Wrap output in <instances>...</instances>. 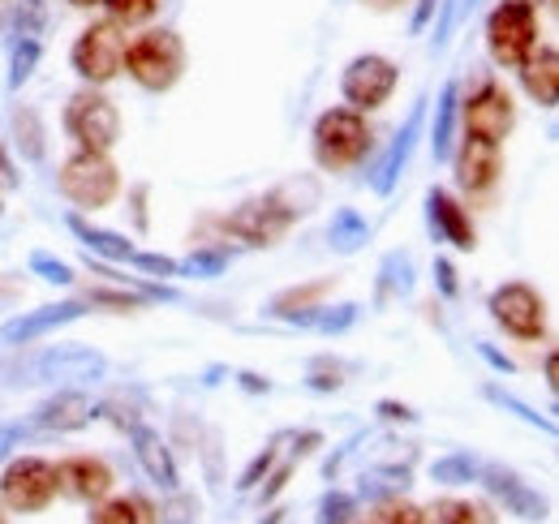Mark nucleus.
I'll list each match as a JSON object with an SVG mask.
<instances>
[{
	"instance_id": "obj_4",
	"label": "nucleus",
	"mask_w": 559,
	"mask_h": 524,
	"mask_svg": "<svg viewBox=\"0 0 559 524\" xmlns=\"http://www.w3.org/2000/svg\"><path fill=\"white\" fill-rule=\"evenodd\" d=\"M538 4L534 0H495V9L483 22L490 61L499 69H516L534 48H538Z\"/></svg>"
},
{
	"instance_id": "obj_25",
	"label": "nucleus",
	"mask_w": 559,
	"mask_h": 524,
	"mask_svg": "<svg viewBox=\"0 0 559 524\" xmlns=\"http://www.w3.org/2000/svg\"><path fill=\"white\" fill-rule=\"evenodd\" d=\"M66 228H70L73 237L82 241V250L91 254V259H104V262H130L134 259V241L126 237V233H112V228H99V224H86L78 211L66 215Z\"/></svg>"
},
{
	"instance_id": "obj_7",
	"label": "nucleus",
	"mask_w": 559,
	"mask_h": 524,
	"mask_svg": "<svg viewBox=\"0 0 559 524\" xmlns=\"http://www.w3.org/2000/svg\"><path fill=\"white\" fill-rule=\"evenodd\" d=\"M126 48H130L126 31L104 17V22H91V26L78 31V39L70 48V66L82 78V86H99L104 91L108 82H117L126 73Z\"/></svg>"
},
{
	"instance_id": "obj_28",
	"label": "nucleus",
	"mask_w": 559,
	"mask_h": 524,
	"mask_svg": "<svg viewBox=\"0 0 559 524\" xmlns=\"http://www.w3.org/2000/svg\"><path fill=\"white\" fill-rule=\"evenodd\" d=\"M332 288H336V275H323V279H310V284L284 288V293H276V297L267 301V310H263V314H267V319H280V323H288L293 314L323 306V301L332 297Z\"/></svg>"
},
{
	"instance_id": "obj_59",
	"label": "nucleus",
	"mask_w": 559,
	"mask_h": 524,
	"mask_svg": "<svg viewBox=\"0 0 559 524\" xmlns=\"http://www.w3.org/2000/svg\"><path fill=\"white\" fill-rule=\"evenodd\" d=\"M4 13H9V0H0V22H4Z\"/></svg>"
},
{
	"instance_id": "obj_54",
	"label": "nucleus",
	"mask_w": 559,
	"mask_h": 524,
	"mask_svg": "<svg viewBox=\"0 0 559 524\" xmlns=\"http://www.w3.org/2000/svg\"><path fill=\"white\" fill-rule=\"evenodd\" d=\"M237 383H241L246 392H272V383H267V379H259V374H237Z\"/></svg>"
},
{
	"instance_id": "obj_15",
	"label": "nucleus",
	"mask_w": 559,
	"mask_h": 524,
	"mask_svg": "<svg viewBox=\"0 0 559 524\" xmlns=\"http://www.w3.org/2000/svg\"><path fill=\"white\" fill-rule=\"evenodd\" d=\"M426 228H430V241H439V246H452L461 254L478 250V228L469 219V206L456 194H448L443 186L426 190Z\"/></svg>"
},
{
	"instance_id": "obj_10",
	"label": "nucleus",
	"mask_w": 559,
	"mask_h": 524,
	"mask_svg": "<svg viewBox=\"0 0 559 524\" xmlns=\"http://www.w3.org/2000/svg\"><path fill=\"white\" fill-rule=\"evenodd\" d=\"M401 86V66L383 52H361L341 69V99L353 112H379Z\"/></svg>"
},
{
	"instance_id": "obj_21",
	"label": "nucleus",
	"mask_w": 559,
	"mask_h": 524,
	"mask_svg": "<svg viewBox=\"0 0 559 524\" xmlns=\"http://www.w3.org/2000/svg\"><path fill=\"white\" fill-rule=\"evenodd\" d=\"M414 486V456H396V460H379L370 468L357 473V499L366 503H388V499H401L405 490Z\"/></svg>"
},
{
	"instance_id": "obj_43",
	"label": "nucleus",
	"mask_w": 559,
	"mask_h": 524,
	"mask_svg": "<svg viewBox=\"0 0 559 524\" xmlns=\"http://www.w3.org/2000/svg\"><path fill=\"white\" fill-rule=\"evenodd\" d=\"M366 521L370 524H426V516H421V508L405 503V499H388V503H379V512L366 516Z\"/></svg>"
},
{
	"instance_id": "obj_46",
	"label": "nucleus",
	"mask_w": 559,
	"mask_h": 524,
	"mask_svg": "<svg viewBox=\"0 0 559 524\" xmlns=\"http://www.w3.org/2000/svg\"><path fill=\"white\" fill-rule=\"evenodd\" d=\"M435 288H439L443 301L461 297V275H456V262L452 259H435Z\"/></svg>"
},
{
	"instance_id": "obj_56",
	"label": "nucleus",
	"mask_w": 559,
	"mask_h": 524,
	"mask_svg": "<svg viewBox=\"0 0 559 524\" xmlns=\"http://www.w3.org/2000/svg\"><path fill=\"white\" fill-rule=\"evenodd\" d=\"M259 524H284V508H272V512H267Z\"/></svg>"
},
{
	"instance_id": "obj_42",
	"label": "nucleus",
	"mask_w": 559,
	"mask_h": 524,
	"mask_svg": "<svg viewBox=\"0 0 559 524\" xmlns=\"http://www.w3.org/2000/svg\"><path fill=\"white\" fill-rule=\"evenodd\" d=\"M297 464H301V460L293 456V452H284V456L272 464V473L259 481V486H263V495H259V503H263V508H272L280 495H284V486H288V477H293V468H297Z\"/></svg>"
},
{
	"instance_id": "obj_61",
	"label": "nucleus",
	"mask_w": 559,
	"mask_h": 524,
	"mask_svg": "<svg viewBox=\"0 0 559 524\" xmlns=\"http://www.w3.org/2000/svg\"><path fill=\"white\" fill-rule=\"evenodd\" d=\"M0 524H9V516H4V508H0Z\"/></svg>"
},
{
	"instance_id": "obj_40",
	"label": "nucleus",
	"mask_w": 559,
	"mask_h": 524,
	"mask_svg": "<svg viewBox=\"0 0 559 524\" xmlns=\"http://www.w3.org/2000/svg\"><path fill=\"white\" fill-rule=\"evenodd\" d=\"M159 524H203V503L186 490H173L159 503Z\"/></svg>"
},
{
	"instance_id": "obj_47",
	"label": "nucleus",
	"mask_w": 559,
	"mask_h": 524,
	"mask_svg": "<svg viewBox=\"0 0 559 524\" xmlns=\"http://www.w3.org/2000/svg\"><path fill=\"white\" fill-rule=\"evenodd\" d=\"M374 413L383 417V421H392V426H418L421 413H414L409 404H401V400H379L374 404Z\"/></svg>"
},
{
	"instance_id": "obj_2",
	"label": "nucleus",
	"mask_w": 559,
	"mask_h": 524,
	"mask_svg": "<svg viewBox=\"0 0 559 524\" xmlns=\"http://www.w3.org/2000/svg\"><path fill=\"white\" fill-rule=\"evenodd\" d=\"M186 66H190L186 39L173 26H151L139 39H130V48H126V73L146 95L173 91L186 78Z\"/></svg>"
},
{
	"instance_id": "obj_58",
	"label": "nucleus",
	"mask_w": 559,
	"mask_h": 524,
	"mask_svg": "<svg viewBox=\"0 0 559 524\" xmlns=\"http://www.w3.org/2000/svg\"><path fill=\"white\" fill-rule=\"evenodd\" d=\"M66 4H73V9H95V4H104V0H66Z\"/></svg>"
},
{
	"instance_id": "obj_14",
	"label": "nucleus",
	"mask_w": 559,
	"mask_h": 524,
	"mask_svg": "<svg viewBox=\"0 0 559 524\" xmlns=\"http://www.w3.org/2000/svg\"><path fill=\"white\" fill-rule=\"evenodd\" d=\"M426 95L414 99V108H409V117L401 121V130L388 138V146H383V155L370 164V172H366V181H370V190L379 198H388L396 186H401V177H405V168H409V159H414V146H418V138L426 133Z\"/></svg>"
},
{
	"instance_id": "obj_60",
	"label": "nucleus",
	"mask_w": 559,
	"mask_h": 524,
	"mask_svg": "<svg viewBox=\"0 0 559 524\" xmlns=\"http://www.w3.org/2000/svg\"><path fill=\"white\" fill-rule=\"evenodd\" d=\"M349 524H370V521H366V516H361V512H357V516H353Z\"/></svg>"
},
{
	"instance_id": "obj_32",
	"label": "nucleus",
	"mask_w": 559,
	"mask_h": 524,
	"mask_svg": "<svg viewBox=\"0 0 559 524\" xmlns=\"http://www.w3.org/2000/svg\"><path fill=\"white\" fill-rule=\"evenodd\" d=\"M0 31H9L13 39H39L48 31V0H9V13L0 22Z\"/></svg>"
},
{
	"instance_id": "obj_26",
	"label": "nucleus",
	"mask_w": 559,
	"mask_h": 524,
	"mask_svg": "<svg viewBox=\"0 0 559 524\" xmlns=\"http://www.w3.org/2000/svg\"><path fill=\"white\" fill-rule=\"evenodd\" d=\"M86 524H159V508L146 495H108L91 503Z\"/></svg>"
},
{
	"instance_id": "obj_20",
	"label": "nucleus",
	"mask_w": 559,
	"mask_h": 524,
	"mask_svg": "<svg viewBox=\"0 0 559 524\" xmlns=\"http://www.w3.org/2000/svg\"><path fill=\"white\" fill-rule=\"evenodd\" d=\"M130 443H134V460H139V468L146 473L151 486H159L164 495L181 490V468H177V456H173V448H168V439L159 430H151L146 421H139L130 430Z\"/></svg>"
},
{
	"instance_id": "obj_24",
	"label": "nucleus",
	"mask_w": 559,
	"mask_h": 524,
	"mask_svg": "<svg viewBox=\"0 0 559 524\" xmlns=\"http://www.w3.org/2000/svg\"><path fill=\"white\" fill-rule=\"evenodd\" d=\"M9 146L17 151L22 164H44L48 159V130H44V117L31 104H9Z\"/></svg>"
},
{
	"instance_id": "obj_39",
	"label": "nucleus",
	"mask_w": 559,
	"mask_h": 524,
	"mask_svg": "<svg viewBox=\"0 0 559 524\" xmlns=\"http://www.w3.org/2000/svg\"><path fill=\"white\" fill-rule=\"evenodd\" d=\"M104 9H108V22L130 31V26H146L159 13V0H104Z\"/></svg>"
},
{
	"instance_id": "obj_30",
	"label": "nucleus",
	"mask_w": 559,
	"mask_h": 524,
	"mask_svg": "<svg viewBox=\"0 0 559 524\" xmlns=\"http://www.w3.org/2000/svg\"><path fill=\"white\" fill-rule=\"evenodd\" d=\"M421 516H426V524H499L490 503H483V499H456V495L435 499L430 508H421Z\"/></svg>"
},
{
	"instance_id": "obj_36",
	"label": "nucleus",
	"mask_w": 559,
	"mask_h": 524,
	"mask_svg": "<svg viewBox=\"0 0 559 524\" xmlns=\"http://www.w3.org/2000/svg\"><path fill=\"white\" fill-rule=\"evenodd\" d=\"M478 468H483L478 456H469V452H448V456H439L430 464V481H439V486H474V481H478Z\"/></svg>"
},
{
	"instance_id": "obj_53",
	"label": "nucleus",
	"mask_w": 559,
	"mask_h": 524,
	"mask_svg": "<svg viewBox=\"0 0 559 524\" xmlns=\"http://www.w3.org/2000/svg\"><path fill=\"white\" fill-rule=\"evenodd\" d=\"M130 202H134V206H130V211H134V224H139L142 233H146V228H151V219H146V186H134Z\"/></svg>"
},
{
	"instance_id": "obj_44",
	"label": "nucleus",
	"mask_w": 559,
	"mask_h": 524,
	"mask_svg": "<svg viewBox=\"0 0 559 524\" xmlns=\"http://www.w3.org/2000/svg\"><path fill=\"white\" fill-rule=\"evenodd\" d=\"M134 266H139L142 275H151V279H177V259H168V254H155V250H134Z\"/></svg>"
},
{
	"instance_id": "obj_22",
	"label": "nucleus",
	"mask_w": 559,
	"mask_h": 524,
	"mask_svg": "<svg viewBox=\"0 0 559 524\" xmlns=\"http://www.w3.org/2000/svg\"><path fill=\"white\" fill-rule=\"evenodd\" d=\"M516 78H521V91L538 104V108H556L559 99V52L551 44H538L521 66H516Z\"/></svg>"
},
{
	"instance_id": "obj_6",
	"label": "nucleus",
	"mask_w": 559,
	"mask_h": 524,
	"mask_svg": "<svg viewBox=\"0 0 559 524\" xmlns=\"http://www.w3.org/2000/svg\"><path fill=\"white\" fill-rule=\"evenodd\" d=\"M66 133L73 138L78 151H95V155H112V146L121 142V108L99 91V86H82L66 99Z\"/></svg>"
},
{
	"instance_id": "obj_62",
	"label": "nucleus",
	"mask_w": 559,
	"mask_h": 524,
	"mask_svg": "<svg viewBox=\"0 0 559 524\" xmlns=\"http://www.w3.org/2000/svg\"><path fill=\"white\" fill-rule=\"evenodd\" d=\"M0 211H4V206H0Z\"/></svg>"
},
{
	"instance_id": "obj_33",
	"label": "nucleus",
	"mask_w": 559,
	"mask_h": 524,
	"mask_svg": "<svg viewBox=\"0 0 559 524\" xmlns=\"http://www.w3.org/2000/svg\"><path fill=\"white\" fill-rule=\"evenodd\" d=\"M233 259L237 254L228 246H199L186 259H177V275L181 279H215V275H224L233 266Z\"/></svg>"
},
{
	"instance_id": "obj_1",
	"label": "nucleus",
	"mask_w": 559,
	"mask_h": 524,
	"mask_svg": "<svg viewBox=\"0 0 559 524\" xmlns=\"http://www.w3.org/2000/svg\"><path fill=\"white\" fill-rule=\"evenodd\" d=\"M319 202H323L319 177L297 172V177H288V181L272 186L267 194L246 198V202H241L237 211H228L219 224H224V233L237 237L241 246H250V250H267V246H276L297 219H306Z\"/></svg>"
},
{
	"instance_id": "obj_49",
	"label": "nucleus",
	"mask_w": 559,
	"mask_h": 524,
	"mask_svg": "<svg viewBox=\"0 0 559 524\" xmlns=\"http://www.w3.org/2000/svg\"><path fill=\"white\" fill-rule=\"evenodd\" d=\"M435 13H439V0H418L414 13H409V35H426V26L435 22Z\"/></svg>"
},
{
	"instance_id": "obj_41",
	"label": "nucleus",
	"mask_w": 559,
	"mask_h": 524,
	"mask_svg": "<svg viewBox=\"0 0 559 524\" xmlns=\"http://www.w3.org/2000/svg\"><path fill=\"white\" fill-rule=\"evenodd\" d=\"M31 275H39L44 284H57V288H70L73 279V266L66 259H57V254H44V250H35L31 254Z\"/></svg>"
},
{
	"instance_id": "obj_55",
	"label": "nucleus",
	"mask_w": 559,
	"mask_h": 524,
	"mask_svg": "<svg viewBox=\"0 0 559 524\" xmlns=\"http://www.w3.org/2000/svg\"><path fill=\"white\" fill-rule=\"evenodd\" d=\"M543 374H547V388L556 392V353H547V357H543Z\"/></svg>"
},
{
	"instance_id": "obj_38",
	"label": "nucleus",
	"mask_w": 559,
	"mask_h": 524,
	"mask_svg": "<svg viewBox=\"0 0 559 524\" xmlns=\"http://www.w3.org/2000/svg\"><path fill=\"white\" fill-rule=\"evenodd\" d=\"M357 512H361V499H357L353 490H341V486H332V490L319 499L314 524H349Z\"/></svg>"
},
{
	"instance_id": "obj_52",
	"label": "nucleus",
	"mask_w": 559,
	"mask_h": 524,
	"mask_svg": "<svg viewBox=\"0 0 559 524\" xmlns=\"http://www.w3.org/2000/svg\"><path fill=\"white\" fill-rule=\"evenodd\" d=\"M306 388H310V392H341V388H345V379H341L336 370H332V374H319V370H314V374L306 379Z\"/></svg>"
},
{
	"instance_id": "obj_19",
	"label": "nucleus",
	"mask_w": 559,
	"mask_h": 524,
	"mask_svg": "<svg viewBox=\"0 0 559 524\" xmlns=\"http://www.w3.org/2000/svg\"><path fill=\"white\" fill-rule=\"evenodd\" d=\"M95 421V404L82 388H57L44 404H35V413L26 417V430L39 434H73L82 426Z\"/></svg>"
},
{
	"instance_id": "obj_48",
	"label": "nucleus",
	"mask_w": 559,
	"mask_h": 524,
	"mask_svg": "<svg viewBox=\"0 0 559 524\" xmlns=\"http://www.w3.org/2000/svg\"><path fill=\"white\" fill-rule=\"evenodd\" d=\"M474 348H478V357L487 361V366H490V370H495V374H516V361H512L508 353H499L495 344H487V340H478Z\"/></svg>"
},
{
	"instance_id": "obj_5",
	"label": "nucleus",
	"mask_w": 559,
	"mask_h": 524,
	"mask_svg": "<svg viewBox=\"0 0 559 524\" xmlns=\"http://www.w3.org/2000/svg\"><path fill=\"white\" fill-rule=\"evenodd\" d=\"M57 190L70 206L95 215V211H104V206H112L121 198V168L108 155L73 151L70 159L61 164V172H57Z\"/></svg>"
},
{
	"instance_id": "obj_31",
	"label": "nucleus",
	"mask_w": 559,
	"mask_h": 524,
	"mask_svg": "<svg viewBox=\"0 0 559 524\" xmlns=\"http://www.w3.org/2000/svg\"><path fill=\"white\" fill-rule=\"evenodd\" d=\"M366 241H370V219H366L357 206L332 211V224H328V246H332V254H345V259H349Z\"/></svg>"
},
{
	"instance_id": "obj_35",
	"label": "nucleus",
	"mask_w": 559,
	"mask_h": 524,
	"mask_svg": "<svg viewBox=\"0 0 559 524\" xmlns=\"http://www.w3.org/2000/svg\"><path fill=\"white\" fill-rule=\"evenodd\" d=\"M39 61H44V39H13L9 44V78L4 82H9L13 95L35 78Z\"/></svg>"
},
{
	"instance_id": "obj_27",
	"label": "nucleus",
	"mask_w": 559,
	"mask_h": 524,
	"mask_svg": "<svg viewBox=\"0 0 559 524\" xmlns=\"http://www.w3.org/2000/svg\"><path fill=\"white\" fill-rule=\"evenodd\" d=\"M418 275H414V254L409 250H392L379 262V279H374V306H388V301H405L414 293Z\"/></svg>"
},
{
	"instance_id": "obj_23",
	"label": "nucleus",
	"mask_w": 559,
	"mask_h": 524,
	"mask_svg": "<svg viewBox=\"0 0 559 524\" xmlns=\"http://www.w3.org/2000/svg\"><path fill=\"white\" fill-rule=\"evenodd\" d=\"M456 126H461V82L448 78L439 86V99H435V117H430V155L435 164H448L452 159V146H456Z\"/></svg>"
},
{
	"instance_id": "obj_18",
	"label": "nucleus",
	"mask_w": 559,
	"mask_h": 524,
	"mask_svg": "<svg viewBox=\"0 0 559 524\" xmlns=\"http://www.w3.org/2000/svg\"><path fill=\"white\" fill-rule=\"evenodd\" d=\"M91 314V306L86 301H52V306H39V310H22L17 319H9L4 327H0V344H9V348H22V344H35V340H44V335H52V331L70 327L78 319H86Z\"/></svg>"
},
{
	"instance_id": "obj_37",
	"label": "nucleus",
	"mask_w": 559,
	"mask_h": 524,
	"mask_svg": "<svg viewBox=\"0 0 559 524\" xmlns=\"http://www.w3.org/2000/svg\"><path fill=\"white\" fill-rule=\"evenodd\" d=\"M288 439H293V430H280L276 439H272V443H267L259 456H254L250 464H246V468H241V477H237V490H241V495L259 490V481H263V477L272 473V464L284 456V443H288Z\"/></svg>"
},
{
	"instance_id": "obj_17",
	"label": "nucleus",
	"mask_w": 559,
	"mask_h": 524,
	"mask_svg": "<svg viewBox=\"0 0 559 524\" xmlns=\"http://www.w3.org/2000/svg\"><path fill=\"white\" fill-rule=\"evenodd\" d=\"M52 473H57V495H61V499H73V503H99V499H108L112 486H117L112 464L104 456H86V452L57 460Z\"/></svg>"
},
{
	"instance_id": "obj_51",
	"label": "nucleus",
	"mask_w": 559,
	"mask_h": 524,
	"mask_svg": "<svg viewBox=\"0 0 559 524\" xmlns=\"http://www.w3.org/2000/svg\"><path fill=\"white\" fill-rule=\"evenodd\" d=\"M26 439V426H0V464L13 456V448Z\"/></svg>"
},
{
	"instance_id": "obj_8",
	"label": "nucleus",
	"mask_w": 559,
	"mask_h": 524,
	"mask_svg": "<svg viewBox=\"0 0 559 524\" xmlns=\"http://www.w3.org/2000/svg\"><path fill=\"white\" fill-rule=\"evenodd\" d=\"M108 374V357L91 344H52L44 353H35L26 366L13 370V383L17 388H31V383H95Z\"/></svg>"
},
{
	"instance_id": "obj_57",
	"label": "nucleus",
	"mask_w": 559,
	"mask_h": 524,
	"mask_svg": "<svg viewBox=\"0 0 559 524\" xmlns=\"http://www.w3.org/2000/svg\"><path fill=\"white\" fill-rule=\"evenodd\" d=\"M361 4H370V9H392V4H405V0H361Z\"/></svg>"
},
{
	"instance_id": "obj_16",
	"label": "nucleus",
	"mask_w": 559,
	"mask_h": 524,
	"mask_svg": "<svg viewBox=\"0 0 559 524\" xmlns=\"http://www.w3.org/2000/svg\"><path fill=\"white\" fill-rule=\"evenodd\" d=\"M452 172H456V190L465 198H483L499 186L503 177V151L499 142L483 138H461V146H452Z\"/></svg>"
},
{
	"instance_id": "obj_45",
	"label": "nucleus",
	"mask_w": 559,
	"mask_h": 524,
	"mask_svg": "<svg viewBox=\"0 0 559 524\" xmlns=\"http://www.w3.org/2000/svg\"><path fill=\"white\" fill-rule=\"evenodd\" d=\"M366 439H370L366 430H353L345 443H336V452H332V456H328V464H323V481H336V477L345 473V460H349L353 452H357V448L366 443Z\"/></svg>"
},
{
	"instance_id": "obj_29",
	"label": "nucleus",
	"mask_w": 559,
	"mask_h": 524,
	"mask_svg": "<svg viewBox=\"0 0 559 524\" xmlns=\"http://www.w3.org/2000/svg\"><path fill=\"white\" fill-rule=\"evenodd\" d=\"M361 319V306L357 301H341V306H314V310H301L288 319V327H301V331H319V335H345V331L357 327Z\"/></svg>"
},
{
	"instance_id": "obj_3",
	"label": "nucleus",
	"mask_w": 559,
	"mask_h": 524,
	"mask_svg": "<svg viewBox=\"0 0 559 524\" xmlns=\"http://www.w3.org/2000/svg\"><path fill=\"white\" fill-rule=\"evenodd\" d=\"M370 146H374V138H370L366 117L345 108V104L319 112L310 126V155L323 172H349L370 155Z\"/></svg>"
},
{
	"instance_id": "obj_13",
	"label": "nucleus",
	"mask_w": 559,
	"mask_h": 524,
	"mask_svg": "<svg viewBox=\"0 0 559 524\" xmlns=\"http://www.w3.org/2000/svg\"><path fill=\"white\" fill-rule=\"evenodd\" d=\"M461 126H465L469 138L503 146V138L516 126V104H512V95L495 78H483L469 95H461Z\"/></svg>"
},
{
	"instance_id": "obj_34",
	"label": "nucleus",
	"mask_w": 559,
	"mask_h": 524,
	"mask_svg": "<svg viewBox=\"0 0 559 524\" xmlns=\"http://www.w3.org/2000/svg\"><path fill=\"white\" fill-rule=\"evenodd\" d=\"M483 400H490L495 408H503V413H512L516 421H525V426H534V430H543V434H556V417H547V413H538L534 404H525L521 395L503 392L499 383H487L483 388Z\"/></svg>"
},
{
	"instance_id": "obj_50",
	"label": "nucleus",
	"mask_w": 559,
	"mask_h": 524,
	"mask_svg": "<svg viewBox=\"0 0 559 524\" xmlns=\"http://www.w3.org/2000/svg\"><path fill=\"white\" fill-rule=\"evenodd\" d=\"M22 186V177H17V168H13V159H9V146H4V138H0V190H17Z\"/></svg>"
},
{
	"instance_id": "obj_11",
	"label": "nucleus",
	"mask_w": 559,
	"mask_h": 524,
	"mask_svg": "<svg viewBox=\"0 0 559 524\" xmlns=\"http://www.w3.org/2000/svg\"><path fill=\"white\" fill-rule=\"evenodd\" d=\"M52 499H57L52 460H44V456L9 460V468L0 473V508H9V512H17V516H35V512L52 508Z\"/></svg>"
},
{
	"instance_id": "obj_12",
	"label": "nucleus",
	"mask_w": 559,
	"mask_h": 524,
	"mask_svg": "<svg viewBox=\"0 0 559 524\" xmlns=\"http://www.w3.org/2000/svg\"><path fill=\"white\" fill-rule=\"evenodd\" d=\"M478 486L495 499V508H503V512L516 516V521L543 524L547 516H551L547 495H543L538 486H530V481H525L516 468H508V464L483 460V468H478Z\"/></svg>"
},
{
	"instance_id": "obj_9",
	"label": "nucleus",
	"mask_w": 559,
	"mask_h": 524,
	"mask_svg": "<svg viewBox=\"0 0 559 524\" xmlns=\"http://www.w3.org/2000/svg\"><path fill=\"white\" fill-rule=\"evenodd\" d=\"M487 310L495 319V327L512 340H525V344H538L547 340V327H551V314H547V301L534 284L525 279H508L499 284L487 297Z\"/></svg>"
}]
</instances>
